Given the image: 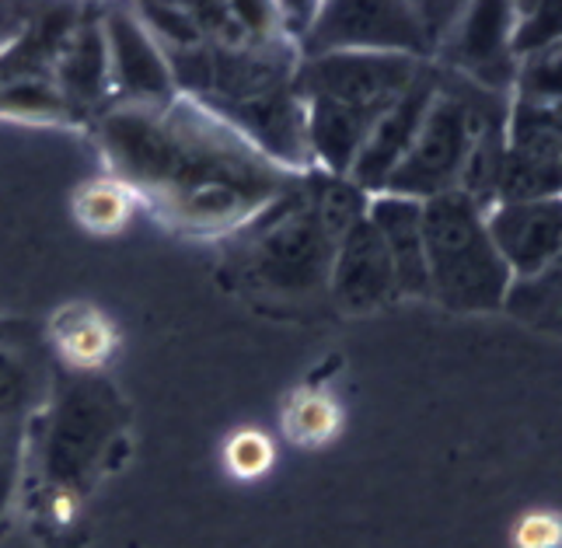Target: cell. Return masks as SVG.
<instances>
[{"instance_id":"1","label":"cell","mask_w":562,"mask_h":548,"mask_svg":"<svg viewBox=\"0 0 562 548\" xmlns=\"http://www.w3.org/2000/svg\"><path fill=\"white\" fill-rule=\"evenodd\" d=\"M102 144L115 179L137 192V200L200 234L245 224L297 179L189 94L109 115Z\"/></svg>"},{"instance_id":"2","label":"cell","mask_w":562,"mask_h":548,"mask_svg":"<svg viewBox=\"0 0 562 548\" xmlns=\"http://www.w3.org/2000/svg\"><path fill=\"white\" fill-rule=\"evenodd\" d=\"M430 60L402 53H322L294 77L304 109L307 150L328 171L346 179L374 123L409 91Z\"/></svg>"},{"instance_id":"3","label":"cell","mask_w":562,"mask_h":548,"mask_svg":"<svg viewBox=\"0 0 562 548\" xmlns=\"http://www.w3.org/2000/svg\"><path fill=\"white\" fill-rule=\"evenodd\" d=\"M423 248L430 298L451 311H503L514 277L486 231V206L461 189L426 200Z\"/></svg>"},{"instance_id":"4","label":"cell","mask_w":562,"mask_h":548,"mask_svg":"<svg viewBox=\"0 0 562 548\" xmlns=\"http://www.w3.org/2000/svg\"><path fill=\"white\" fill-rule=\"evenodd\" d=\"M461 11V4H328L307 32V53H402L430 60Z\"/></svg>"},{"instance_id":"5","label":"cell","mask_w":562,"mask_h":548,"mask_svg":"<svg viewBox=\"0 0 562 548\" xmlns=\"http://www.w3.org/2000/svg\"><path fill=\"white\" fill-rule=\"evenodd\" d=\"M510 32H514V4H469L440 46V53L448 56V67L443 70L464 77V81L482 91L510 98L517 77Z\"/></svg>"},{"instance_id":"6","label":"cell","mask_w":562,"mask_h":548,"mask_svg":"<svg viewBox=\"0 0 562 548\" xmlns=\"http://www.w3.org/2000/svg\"><path fill=\"white\" fill-rule=\"evenodd\" d=\"M437 88H440V67L426 64L416 81L409 85V91H405L398 102L374 123V130L367 133L357 161H353L350 175H346L363 195H381L387 175L398 168L405 150L413 147L426 112H430L434 98H437Z\"/></svg>"},{"instance_id":"7","label":"cell","mask_w":562,"mask_h":548,"mask_svg":"<svg viewBox=\"0 0 562 548\" xmlns=\"http://www.w3.org/2000/svg\"><path fill=\"white\" fill-rule=\"evenodd\" d=\"M328 290L346 315H367L402 298L392 256L367 213L342 234L328 272Z\"/></svg>"},{"instance_id":"8","label":"cell","mask_w":562,"mask_h":548,"mask_svg":"<svg viewBox=\"0 0 562 548\" xmlns=\"http://www.w3.org/2000/svg\"><path fill=\"white\" fill-rule=\"evenodd\" d=\"M486 231L510 277H531L562 256V195L493 203L486 210Z\"/></svg>"},{"instance_id":"9","label":"cell","mask_w":562,"mask_h":548,"mask_svg":"<svg viewBox=\"0 0 562 548\" xmlns=\"http://www.w3.org/2000/svg\"><path fill=\"white\" fill-rule=\"evenodd\" d=\"M367 217L378 227L398 277L402 298H430L426 280V248H423V203L405 195H371Z\"/></svg>"},{"instance_id":"10","label":"cell","mask_w":562,"mask_h":548,"mask_svg":"<svg viewBox=\"0 0 562 548\" xmlns=\"http://www.w3.org/2000/svg\"><path fill=\"white\" fill-rule=\"evenodd\" d=\"M53 343L77 370L102 367L115 349V328L91 304H67L53 315Z\"/></svg>"},{"instance_id":"11","label":"cell","mask_w":562,"mask_h":548,"mask_svg":"<svg viewBox=\"0 0 562 548\" xmlns=\"http://www.w3.org/2000/svg\"><path fill=\"white\" fill-rule=\"evenodd\" d=\"M342 429V409L328 391L315 384L294 388L280 405V434L304 451H315L339 437Z\"/></svg>"},{"instance_id":"12","label":"cell","mask_w":562,"mask_h":548,"mask_svg":"<svg viewBox=\"0 0 562 548\" xmlns=\"http://www.w3.org/2000/svg\"><path fill=\"white\" fill-rule=\"evenodd\" d=\"M137 203H140L137 192L112 175V179H94V182L77 189L74 217L85 231L99 234V238H109V234H120L133 221Z\"/></svg>"},{"instance_id":"13","label":"cell","mask_w":562,"mask_h":548,"mask_svg":"<svg viewBox=\"0 0 562 548\" xmlns=\"http://www.w3.org/2000/svg\"><path fill=\"white\" fill-rule=\"evenodd\" d=\"M503 311L528 325H562V256L541 266L531 277L510 280Z\"/></svg>"},{"instance_id":"14","label":"cell","mask_w":562,"mask_h":548,"mask_svg":"<svg viewBox=\"0 0 562 548\" xmlns=\"http://www.w3.org/2000/svg\"><path fill=\"white\" fill-rule=\"evenodd\" d=\"M224 472L235 482H259L277 465V440L259 426H238L221 447Z\"/></svg>"},{"instance_id":"15","label":"cell","mask_w":562,"mask_h":548,"mask_svg":"<svg viewBox=\"0 0 562 548\" xmlns=\"http://www.w3.org/2000/svg\"><path fill=\"white\" fill-rule=\"evenodd\" d=\"M562 38V0H531V4H514V32L510 46L517 60L546 49Z\"/></svg>"},{"instance_id":"16","label":"cell","mask_w":562,"mask_h":548,"mask_svg":"<svg viewBox=\"0 0 562 548\" xmlns=\"http://www.w3.org/2000/svg\"><path fill=\"white\" fill-rule=\"evenodd\" d=\"M510 94L528 98V102L562 105V38L525 56V60H517V77H514Z\"/></svg>"},{"instance_id":"17","label":"cell","mask_w":562,"mask_h":548,"mask_svg":"<svg viewBox=\"0 0 562 548\" xmlns=\"http://www.w3.org/2000/svg\"><path fill=\"white\" fill-rule=\"evenodd\" d=\"M517 548H562V517L528 514L514 532Z\"/></svg>"}]
</instances>
